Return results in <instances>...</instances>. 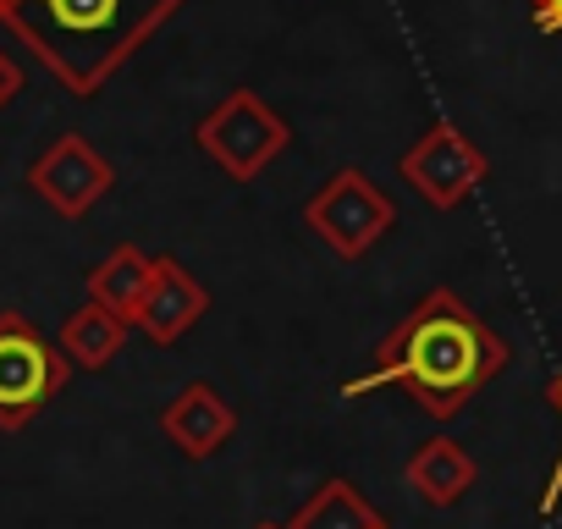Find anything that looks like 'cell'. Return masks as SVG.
I'll return each mask as SVG.
<instances>
[{
	"mask_svg": "<svg viewBox=\"0 0 562 529\" xmlns=\"http://www.w3.org/2000/svg\"><path fill=\"white\" fill-rule=\"evenodd\" d=\"M67 353L23 309H0V430L34 425L67 392Z\"/></svg>",
	"mask_w": 562,
	"mask_h": 529,
	"instance_id": "obj_3",
	"label": "cell"
},
{
	"mask_svg": "<svg viewBox=\"0 0 562 529\" xmlns=\"http://www.w3.org/2000/svg\"><path fill=\"white\" fill-rule=\"evenodd\" d=\"M529 18H535L546 34H562V0H529Z\"/></svg>",
	"mask_w": 562,
	"mask_h": 529,
	"instance_id": "obj_16",
	"label": "cell"
},
{
	"mask_svg": "<svg viewBox=\"0 0 562 529\" xmlns=\"http://www.w3.org/2000/svg\"><path fill=\"white\" fill-rule=\"evenodd\" d=\"M254 529H288V524H270V518H259V524H254Z\"/></svg>",
	"mask_w": 562,
	"mask_h": 529,
	"instance_id": "obj_17",
	"label": "cell"
},
{
	"mask_svg": "<svg viewBox=\"0 0 562 529\" xmlns=\"http://www.w3.org/2000/svg\"><path fill=\"white\" fill-rule=\"evenodd\" d=\"M210 315V288L188 271L177 254H155V282L133 315V326L155 342V348H177L199 320Z\"/></svg>",
	"mask_w": 562,
	"mask_h": 529,
	"instance_id": "obj_8",
	"label": "cell"
},
{
	"mask_svg": "<svg viewBox=\"0 0 562 529\" xmlns=\"http://www.w3.org/2000/svg\"><path fill=\"white\" fill-rule=\"evenodd\" d=\"M127 320L122 315H111L105 304H94V299H83L67 320H61V337H56V348L67 353V364L72 370H83V375H94V370H105L116 353H122V342H127Z\"/></svg>",
	"mask_w": 562,
	"mask_h": 529,
	"instance_id": "obj_11",
	"label": "cell"
},
{
	"mask_svg": "<svg viewBox=\"0 0 562 529\" xmlns=\"http://www.w3.org/2000/svg\"><path fill=\"white\" fill-rule=\"evenodd\" d=\"M397 171H403V182H408L430 210L447 215V210H458V204L491 177V160H485V149H480L474 138H463V127L436 122V127H425V133L403 149Z\"/></svg>",
	"mask_w": 562,
	"mask_h": 529,
	"instance_id": "obj_6",
	"label": "cell"
},
{
	"mask_svg": "<svg viewBox=\"0 0 562 529\" xmlns=\"http://www.w3.org/2000/svg\"><path fill=\"white\" fill-rule=\"evenodd\" d=\"M116 188V166L83 138V133H61L50 149L34 155L29 166V193L45 199L61 221H83L105 193Z\"/></svg>",
	"mask_w": 562,
	"mask_h": 529,
	"instance_id": "obj_7",
	"label": "cell"
},
{
	"mask_svg": "<svg viewBox=\"0 0 562 529\" xmlns=\"http://www.w3.org/2000/svg\"><path fill=\"white\" fill-rule=\"evenodd\" d=\"M507 359H513V348L452 288H430L381 337L370 370L342 381V403H359L381 386H397L419 414L447 425L474 403V392H485L507 370Z\"/></svg>",
	"mask_w": 562,
	"mask_h": 529,
	"instance_id": "obj_1",
	"label": "cell"
},
{
	"mask_svg": "<svg viewBox=\"0 0 562 529\" xmlns=\"http://www.w3.org/2000/svg\"><path fill=\"white\" fill-rule=\"evenodd\" d=\"M160 430H166V441H171L182 458L204 463V458H215V452L237 436V408H232L210 381H188V386L160 408Z\"/></svg>",
	"mask_w": 562,
	"mask_h": 529,
	"instance_id": "obj_9",
	"label": "cell"
},
{
	"mask_svg": "<svg viewBox=\"0 0 562 529\" xmlns=\"http://www.w3.org/2000/svg\"><path fill=\"white\" fill-rule=\"evenodd\" d=\"M403 480H408V491H414L425 507H458V502L474 491L480 463H474V452H469L463 441H452V436H425V441L408 452Z\"/></svg>",
	"mask_w": 562,
	"mask_h": 529,
	"instance_id": "obj_10",
	"label": "cell"
},
{
	"mask_svg": "<svg viewBox=\"0 0 562 529\" xmlns=\"http://www.w3.org/2000/svg\"><path fill=\"white\" fill-rule=\"evenodd\" d=\"M546 403H551V408H557V419H562V370L551 375ZM557 502H562V447H557V458H551V469H546V485H540V518H551V513H557Z\"/></svg>",
	"mask_w": 562,
	"mask_h": 529,
	"instance_id": "obj_14",
	"label": "cell"
},
{
	"mask_svg": "<svg viewBox=\"0 0 562 529\" xmlns=\"http://www.w3.org/2000/svg\"><path fill=\"white\" fill-rule=\"evenodd\" d=\"M288 122H281L254 89H232L199 127L193 144L210 155V166H221L232 182H254L270 171V160L288 149Z\"/></svg>",
	"mask_w": 562,
	"mask_h": 529,
	"instance_id": "obj_5",
	"label": "cell"
},
{
	"mask_svg": "<svg viewBox=\"0 0 562 529\" xmlns=\"http://www.w3.org/2000/svg\"><path fill=\"white\" fill-rule=\"evenodd\" d=\"M288 529H386V513L353 485V480H326L293 518Z\"/></svg>",
	"mask_w": 562,
	"mask_h": 529,
	"instance_id": "obj_13",
	"label": "cell"
},
{
	"mask_svg": "<svg viewBox=\"0 0 562 529\" xmlns=\"http://www.w3.org/2000/svg\"><path fill=\"white\" fill-rule=\"evenodd\" d=\"M149 282H155V254H144L138 243H116V248L94 264V271H89V299L105 304L111 315H122V320L133 326V315H138Z\"/></svg>",
	"mask_w": 562,
	"mask_h": 529,
	"instance_id": "obj_12",
	"label": "cell"
},
{
	"mask_svg": "<svg viewBox=\"0 0 562 529\" xmlns=\"http://www.w3.org/2000/svg\"><path fill=\"white\" fill-rule=\"evenodd\" d=\"M304 226L337 254V259H364L392 226H397V204L392 193L359 171V166H342L337 177H326L310 199H304Z\"/></svg>",
	"mask_w": 562,
	"mask_h": 529,
	"instance_id": "obj_4",
	"label": "cell"
},
{
	"mask_svg": "<svg viewBox=\"0 0 562 529\" xmlns=\"http://www.w3.org/2000/svg\"><path fill=\"white\" fill-rule=\"evenodd\" d=\"M18 94H23V67H18L7 50H0V111H7Z\"/></svg>",
	"mask_w": 562,
	"mask_h": 529,
	"instance_id": "obj_15",
	"label": "cell"
},
{
	"mask_svg": "<svg viewBox=\"0 0 562 529\" xmlns=\"http://www.w3.org/2000/svg\"><path fill=\"white\" fill-rule=\"evenodd\" d=\"M182 0H0V23L78 100H94Z\"/></svg>",
	"mask_w": 562,
	"mask_h": 529,
	"instance_id": "obj_2",
	"label": "cell"
}]
</instances>
